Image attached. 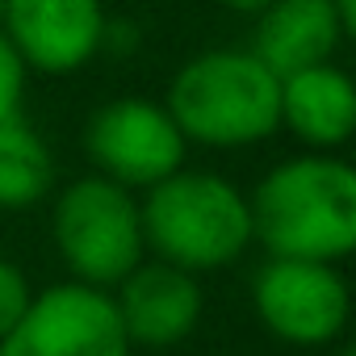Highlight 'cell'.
Here are the masks:
<instances>
[{
  "label": "cell",
  "mask_w": 356,
  "mask_h": 356,
  "mask_svg": "<svg viewBox=\"0 0 356 356\" xmlns=\"http://www.w3.org/2000/svg\"><path fill=\"white\" fill-rule=\"evenodd\" d=\"M138 47V26L134 22H118V17H109L105 22V34H101V55L109 51V55H130Z\"/></svg>",
  "instance_id": "9a60e30c"
},
{
  "label": "cell",
  "mask_w": 356,
  "mask_h": 356,
  "mask_svg": "<svg viewBox=\"0 0 356 356\" xmlns=\"http://www.w3.org/2000/svg\"><path fill=\"white\" fill-rule=\"evenodd\" d=\"M331 5H335V17H339L343 34L352 38V34H356V0H331Z\"/></svg>",
  "instance_id": "e0dca14e"
},
{
  "label": "cell",
  "mask_w": 356,
  "mask_h": 356,
  "mask_svg": "<svg viewBox=\"0 0 356 356\" xmlns=\"http://www.w3.org/2000/svg\"><path fill=\"white\" fill-rule=\"evenodd\" d=\"M163 109L189 147L243 151L281 130V76L248 47H214L176 67Z\"/></svg>",
  "instance_id": "7a4b0ae2"
},
{
  "label": "cell",
  "mask_w": 356,
  "mask_h": 356,
  "mask_svg": "<svg viewBox=\"0 0 356 356\" xmlns=\"http://www.w3.org/2000/svg\"><path fill=\"white\" fill-rule=\"evenodd\" d=\"M105 0H5L0 34L13 42L26 72L76 76L101 55Z\"/></svg>",
  "instance_id": "ba28073f"
},
{
  "label": "cell",
  "mask_w": 356,
  "mask_h": 356,
  "mask_svg": "<svg viewBox=\"0 0 356 356\" xmlns=\"http://www.w3.org/2000/svg\"><path fill=\"white\" fill-rule=\"evenodd\" d=\"M30 298H34L30 277H26L13 260L0 256V339H5V335H9V327L22 318V310L30 306Z\"/></svg>",
  "instance_id": "5bb4252c"
},
{
  "label": "cell",
  "mask_w": 356,
  "mask_h": 356,
  "mask_svg": "<svg viewBox=\"0 0 356 356\" xmlns=\"http://www.w3.org/2000/svg\"><path fill=\"white\" fill-rule=\"evenodd\" d=\"M343 42L348 34L331 0H273L268 9L256 13L248 51L273 76H289L314 63H331Z\"/></svg>",
  "instance_id": "8fae6325"
},
{
  "label": "cell",
  "mask_w": 356,
  "mask_h": 356,
  "mask_svg": "<svg viewBox=\"0 0 356 356\" xmlns=\"http://www.w3.org/2000/svg\"><path fill=\"white\" fill-rule=\"evenodd\" d=\"M109 293H113L130 348H151V352L185 343L197 331L202 310H206L202 277L172 268L155 256L138 260Z\"/></svg>",
  "instance_id": "9c48e42d"
},
{
  "label": "cell",
  "mask_w": 356,
  "mask_h": 356,
  "mask_svg": "<svg viewBox=\"0 0 356 356\" xmlns=\"http://www.w3.org/2000/svg\"><path fill=\"white\" fill-rule=\"evenodd\" d=\"M339 356H356V352H339Z\"/></svg>",
  "instance_id": "ac0fdd59"
},
{
  "label": "cell",
  "mask_w": 356,
  "mask_h": 356,
  "mask_svg": "<svg viewBox=\"0 0 356 356\" xmlns=\"http://www.w3.org/2000/svg\"><path fill=\"white\" fill-rule=\"evenodd\" d=\"M138 214L147 256L193 277L243 260L256 243L248 193L206 168H181L163 176L159 185L143 189Z\"/></svg>",
  "instance_id": "3957f363"
},
{
  "label": "cell",
  "mask_w": 356,
  "mask_h": 356,
  "mask_svg": "<svg viewBox=\"0 0 356 356\" xmlns=\"http://www.w3.org/2000/svg\"><path fill=\"white\" fill-rule=\"evenodd\" d=\"M55 176L59 163L38 126H30L22 113L0 122V210L22 214L42 206L55 193Z\"/></svg>",
  "instance_id": "7c38bea8"
},
{
  "label": "cell",
  "mask_w": 356,
  "mask_h": 356,
  "mask_svg": "<svg viewBox=\"0 0 356 356\" xmlns=\"http://www.w3.org/2000/svg\"><path fill=\"white\" fill-rule=\"evenodd\" d=\"M260 327L289 348H331L352 318V285L339 264L268 256L252 277Z\"/></svg>",
  "instance_id": "5b68a950"
},
{
  "label": "cell",
  "mask_w": 356,
  "mask_h": 356,
  "mask_svg": "<svg viewBox=\"0 0 356 356\" xmlns=\"http://www.w3.org/2000/svg\"><path fill=\"white\" fill-rule=\"evenodd\" d=\"M0 9H5V0H0Z\"/></svg>",
  "instance_id": "d6986e66"
},
{
  "label": "cell",
  "mask_w": 356,
  "mask_h": 356,
  "mask_svg": "<svg viewBox=\"0 0 356 356\" xmlns=\"http://www.w3.org/2000/svg\"><path fill=\"white\" fill-rule=\"evenodd\" d=\"M0 356H134L113 293L80 281L47 285L0 339Z\"/></svg>",
  "instance_id": "52a82bcc"
},
{
  "label": "cell",
  "mask_w": 356,
  "mask_h": 356,
  "mask_svg": "<svg viewBox=\"0 0 356 356\" xmlns=\"http://www.w3.org/2000/svg\"><path fill=\"white\" fill-rule=\"evenodd\" d=\"M281 130L306 151H343L356 130L352 76L335 67V59L281 76Z\"/></svg>",
  "instance_id": "30bf717a"
},
{
  "label": "cell",
  "mask_w": 356,
  "mask_h": 356,
  "mask_svg": "<svg viewBox=\"0 0 356 356\" xmlns=\"http://www.w3.org/2000/svg\"><path fill=\"white\" fill-rule=\"evenodd\" d=\"M51 239L80 285L113 289L138 260H147L138 197L88 172L63 185L51 202Z\"/></svg>",
  "instance_id": "277c9868"
},
{
  "label": "cell",
  "mask_w": 356,
  "mask_h": 356,
  "mask_svg": "<svg viewBox=\"0 0 356 356\" xmlns=\"http://www.w3.org/2000/svg\"><path fill=\"white\" fill-rule=\"evenodd\" d=\"M252 235L268 256L343 264L356 252V168L339 151L273 163L248 193Z\"/></svg>",
  "instance_id": "6da1fadb"
},
{
  "label": "cell",
  "mask_w": 356,
  "mask_h": 356,
  "mask_svg": "<svg viewBox=\"0 0 356 356\" xmlns=\"http://www.w3.org/2000/svg\"><path fill=\"white\" fill-rule=\"evenodd\" d=\"M26 84H30V72H26L22 55L13 51V42H9L5 34H0V122L22 113Z\"/></svg>",
  "instance_id": "4fadbf2b"
},
{
  "label": "cell",
  "mask_w": 356,
  "mask_h": 356,
  "mask_svg": "<svg viewBox=\"0 0 356 356\" xmlns=\"http://www.w3.org/2000/svg\"><path fill=\"white\" fill-rule=\"evenodd\" d=\"M84 151L97 176L143 193L159 185L163 176L181 172L189 159V143L181 126L172 122L163 101L151 97H113L84 122Z\"/></svg>",
  "instance_id": "8992f818"
},
{
  "label": "cell",
  "mask_w": 356,
  "mask_h": 356,
  "mask_svg": "<svg viewBox=\"0 0 356 356\" xmlns=\"http://www.w3.org/2000/svg\"><path fill=\"white\" fill-rule=\"evenodd\" d=\"M214 5H222V9H231V13H243V17H256L260 9L273 5V0H214Z\"/></svg>",
  "instance_id": "2e32d148"
}]
</instances>
